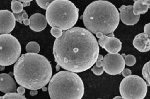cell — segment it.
I'll return each instance as SVG.
<instances>
[{
	"mask_svg": "<svg viewBox=\"0 0 150 99\" xmlns=\"http://www.w3.org/2000/svg\"><path fill=\"white\" fill-rule=\"evenodd\" d=\"M96 37L91 32L81 27L63 31L53 44V54L56 63L65 70L83 72L94 65L99 55Z\"/></svg>",
	"mask_w": 150,
	"mask_h": 99,
	"instance_id": "obj_1",
	"label": "cell"
},
{
	"mask_svg": "<svg viewBox=\"0 0 150 99\" xmlns=\"http://www.w3.org/2000/svg\"><path fill=\"white\" fill-rule=\"evenodd\" d=\"M52 75L50 62L38 53L22 55L14 66L17 84L28 89H40L48 84Z\"/></svg>",
	"mask_w": 150,
	"mask_h": 99,
	"instance_id": "obj_2",
	"label": "cell"
},
{
	"mask_svg": "<svg viewBox=\"0 0 150 99\" xmlns=\"http://www.w3.org/2000/svg\"><path fill=\"white\" fill-rule=\"evenodd\" d=\"M83 23L92 33H112L119 24V12L116 7L107 1L97 0L86 7L83 14Z\"/></svg>",
	"mask_w": 150,
	"mask_h": 99,
	"instance_id": "obj_3",
	"label": "cell"
},
{
	"mask_svg": "<svg viewBox=\"0 0 150 99\" xmlns=\"http://www.w3.org/2000/svg\"><path fill=\"white\" fill-rule=\"evenodd\" d=\"M48 92L52 99H81L84 94V85L77 74L62 71L50 80Z\"/></svg>",
	"mask_w": 150,
	"mask_h": 99,
	"instance_id": "obj_4",
	"label": "cell"
},
{
	"mask_svg": "<svg viewBox=\"0 0 150 99\" xmlns=\"http://www.w3.org/2000/svg\"><path fill=\"white\" fill-rule=\"evenodd\" d=\"M79 10L69 0H55L46 9L47 21L50 27L65 31L76 24Z\"/></svg>",
	"mask_w": 150,
	"mask_h": 99,
	"instance_id": "obj_5",
	"label": "cell"
},
{
	"mask_svg": "<svg viewBox=\"0 0 150 99\" xmlns=\"http://www.w3.org/2000/svg\"><path fill=\"white\" fill-rule=\"evenodd\" d=\"M20 42L12 34H0V65L6 66L16 63L21 54Z\"/></svg>",
	"mask_w": 150,
	"mask_h": 99,
	"instance_id": "obj_6",
	"label": "cell"
},
{
	"mask_svg": "<svg viewBox=\"0 0 150 99\" xmlns=\"http://www.w3.org/2000/svg\"><path fill=\"white\" fill-rule=\"evenodd\" d=\"M119 91L124 99H143L147 94L148 85L142 78L130 75L121 81Z\"/></svg>",
	"mask_w": 150,
	"mask_h": 99,
	"instance_id": "obj_7",
	"label": "cell"
},
{
	"mask_svg": "<svg viewBox=\"0 0 150 99\" xmlns=\"http://www.w3.org/2000/svg\"><path fill=\"white\" fill-rule=\"evenodd\" d=\"M103 68L105 72L109 75L121 74L125 68L124 56L118 53L107 54L103 58Z\"/></svg>",
	"mask_w": 150,
	"mask_h": 99,
	"instance_id": "obj_8",
	"label": "cell"
},
{
	"mask_svg": "<svg viewBox=\"0 0 150 99\" xmlns=\"http://www.w3.org/2000/svg\"><path fill=\"white\" fill-rule=\"evenodd\" d=\"M99 45L109 53H118L121 51L122 43L117 38L115 37L114 33L105 35L100 32L96 33Z\"/></svg>",
	"mask_w": 150,
	"mask_h": 99,
	"instance_id": "obj_9",
	"label": "cell"
},
{
	"mask_svg": "<svg viewBox=\"0 0 150 99\" xmlns=\"http://www.w3.org/2000/svg\"><path fill=\"white\" fill-rule=\"evenodd\" d=\"M16 20L12 12L8 10H0V34L10 33L14 29Z\"/></svg>",
	"mask_w": 150,
	"mask_h": 99,
	"instance_id": "obj_10",
	"label": "cell"
},
{
	"mask_svg": "<svg viewBox=\"0 0 150 99\" xmlns=\"http://www.w3.org/2000/svg\"><path fill=\"white\" fill-rule=\"evenodd\" d=\"M119 17L121 21L127 26H133L138 23L140 18V15L134 14L133 6L122 5L119 8Z\"/></svg>",
	"mask_w": 150,
	"mask_h": 99,
	"instance_id": "obj_11",
	"label": "cell"
},
{
	"mask_svg": "<svg viewBox=\"0 0 150 99\" xmlns=\"http://www.w3.org/2000/svg\"><path fill=\"white\" fill-rule=\"evenodd\" d=\"M29 27L35 32L42 31L46 29L47 26L46 17L40 13L32 15L29 18Z\"/></svg>",
	"mask_w": 150,
	"mask_h": 99,
	"instance_id": "obj_12",
	"label": "cell"
},
{
	"mask_svg": "<svg viewBox=\"0 0 150 99\" xmlns=\"http://www.w3.org/2000/svg\"><path fill=\"white\" fill-rule=\"evenodd\" d=\"M0 91L5 93L17 91L16 82L9 74L6 73L0 74Z\"/></svg>",
	"mask_w": 150,
	"mask_h": 99,
	"instance_id": "obj_13",
	"label": "cell"
},
{
	"mask_svg": "<svg viewBox=\"0 0 150 99\" xmlns=\"http://www.w3.org/2000/svg\"><path fill=\"white\" fill-rule=\"evenodd\" d=\"M133 45L140 52H148L150 49V36L144 32L137 35L133 39Z\"/></svg>",
	"mask_w": 150,
	"mask_h": 99,
	"instance_id": "obj_14",
	"label": "cell"
},
{
	"mask_svg": "<svg viewBox=\"0 0 150 99\" xmlns=\"http://www.w3.org/2000/svg\"><path fill=\"white\" fill-rule=\"evenodd\" d=\"M150 7V5L146 4L144 0H137L134 2L133 6V13L136 15L144 14L148 12Z\"/></svg>",
	"mask_w": 150,
	"mask_h": 99,
	"instance_id": "obj_15",
	"label": "cell"
},
{
	"mask_svg": "<svg viewBox=\"0 0 150 99\" xmlns=\"http://www.w3.org/2000/svg\"><path fill=\"white\" fill-rule=\"evenodd\" d=\"M14 15L16 21L18 22L20 24H24L25 26H29V20L28 19V16L25 10L18 14H13Z\"/></svg>",
	"mask_w": 150,
	"mask_h": 99,
	"instance_id": "obj_16",
	"label": "cell"
},
{
	"mask_svg": "<svg viewBox=\"0 0 150 99\" xmlns=\"http://www.w3.org/2000/svg\"><path fill=\"white\" fill-rule=\"evenodd\" d=\"M39 44L36 42H30L27 44L26 51L27 53H38L40 51Z\"/></svg>",
	"mask_w": 150,
	"mask_h": 99,
	"instance_id": "obj_17",
	"label": "cell"
},
{
	"mask_svg": "<svg viewBox=\"0 0 150 99\" xmlns=\"http://www.w3.org/2000/svg\"><path fill=\"white\" fill-rule=\"evenodd\" d=\"M23 3L18 0H13L11 2V9L13 14H18L23 11Z\"/></svg>",
	"mask_w": 150,
	"mask_h": 99,
	"instance_id": "obj_18",
	"label": "cell"
},
{
	"mask_svg": "<svg viewBox=\"0 0 150 99\" xmlns=\"http://www.w3.org/2000/svg\"><path fill=\"white\" fill-rule=\"evenodd\" d=\"M150 62L149 61L145 63L142 71V73L143 75V78L145 79L147 82V85L148 86H150Z\"/></svg>",
	"mask_w": 150,
	"mask_h": 99,
	"instance_id": "obj_19",
	"label": "cell"
},
{
	"mask_svg": "<svg viewBox=\"0 0 150 99\" xmlns=\"http://www.w3.org/2000/svg\"><path fill=\"white\" fill-rule=\"evenodd\" d=\"M0 99H26V98L25 97L24 95L19 94V93H16L15 92L7 93L3 97H0Z\"/></svg>",
	"mask_w": 150,
	"mask_h": 99,
	"instance_id": "obj_20",
	"label": "cell"
},
{
	"mask_svg": "<svg viewBox=\"0 0 150 99\" xmlns=\"http://www.w3.org/2000/svg\"><path fill=\"white\" fill-rule=\"evenodd\" d=\"M122 56L124 57L125 64L127 66H132L136 64V59L134 56L131 55H128L127 56H125L124 54L122 55Z\"/></svg>",
	"mask_w": 150,
	"mask_h": 99,
	"instance_id": "obj_21",
	"label": "cell"
},
{
	"mask_svg": "<svg viewBox=\"0 0 150 99\" xmlns=\"http://www.w3.org/2000/svg\"><path fill=\"white\" fill-rule=\"evenodd\" d=\"M55 0H36L37 4L44 10H46L49 4Z\"/></svg>",
	"mask_w": 150,
	"mask_h": 99,
	"instance_id": "obj_22",
	"label": "cell"
},
{
	"mask_svg": "<svg viewBox=\"0 0 150 99\" xmlns=\"http://www.w3.org/2000/svg\"><path fill=\"white\" fill-rule=\"evenodd\" d=\"M50 32L52 35L54 36V37H56V39L60 37L63 33V31L61 29H59L58 28H56V27L52 28Z\"/></svg>",
	"mask_w": 150,
	"mask_h": 99,
	"instance_id": "obj_23",
	"label": "cell"
},
{
	"mask_svg": "<svg viewBox=\"0 0 150 99\" xmlns=\"http://www.w3.org/2000/svg\"><path fill=\"white\" fill-rule=\"evenodd\" d=\"M92 71L95 75L100 76L103 74L104 71L103 67H97L96 65H94L92 68Z\"/></svg>",
	"mask_w": 150,
	"mask_h": 99,
	"instance_id": "obj_24",
	"label": "cell"
},
{
	"mask_svg": "<svg viewBox=\"0 0 150 99\" xmlns=\"http://www.w3.org/2000/svg\"><path fill=\"white\" fill-rule=\"evenodd\" d=\"M104 57L102 55H99L97 57V60L95 62V65L97 67H103Z\"/></svg>",
	"mask_w": 150,
	"mask_h": 99,
	"instance_id": "obj_25",
	"label": "cell"
},
{
	"mask_svg": "<svg viewBox=\"0 0 150 99\" xmlns=\"http://www.w3.org/2000/svg\"><path fill=\"white\" fill-rule=\"evenodd\" d=\"M121 73H122V75H123V76L125 78V77H127V76H128L129 75H131L132 72H131V71L129 69L126 68V69H124V70L122 71V72H121Z\"/></svg>",
	"mask_w": 150,
	"mask_h": 99,
	"instance_id": "obj_26",
	"label": "cell"
},
{
	"mask_svg": "<svg viewBox=\"0 0 150 99\" xmlns=\"http://www.w3.org/2000/svg\"><path fill=\"white\" fill-rule=\"evenodd\" d=\"M150 23L145 24L144 27V33L145 34H148V35L150 36Z\"/></svg>",
	"mask_w": 150,
	"mask_h": 99,
	"instance_id": "obj_27",
	"label": "cell"
},
{
	"mask_svg": "<svg viewBox=\"0 0 150 99\" xmlns=\"http://www.w3.org/2000/svg\"><path fill=\"white\" fill-rule=\"evenodd\" d=\"M17 92L19 94L24 95L25 92H26L25 88L21 86L20 87H18V88L17 89Z\"/></svg>",
	"mask_w": 150,
	"mask_h": 99,
	"instance_id": "obj_28",
	"label": "cell"
},
{
	"mask_svg": "<svg viewBox=\"0 0 150 99\" xmlns=\"http://www.w3.org/2000/svg\"><path fill=\"white\" fill-rule=\"evenodd\" d=\"M38 91L37 90H31V91H30V94L32 96H35L37 94H38Z\"/></svg>",
	"mask_w": 150,
	"mask_h": 99,
	"instance_id": "obj_29",
	"label": "cell"
},
{
	"mask_svg": "<svg viewBox=\"0 0 150 99\" xmlns=\"http://www.w3.org/2000/svg\"><path fill=\"white\" fill-rule=\"evenodd\" d=\"M20 2L23 3H30L32 2L33 0H18Z\"/></svg>",
	"mask_w": 150,
	"mask_h": 99,
	"instance_id": "obj_30",
	"label": "cell"
},
{
	"mask_svg": "<svg viewBox=\"0 0 150 99\" xmlns=\"http://www.w3.org/2000/svg\"><path fill=\"white\" fill-rule=\"evenodd\" d=\"M23 5L24 7H26L30 5V3H23Z\"/></svg>",
	"mask_w": 150,
	"mask_h": 99,
	"instance_id": "obj_31",
	"label": "cell"
},
{
	"mask_svg": "<svg viewBox=\"0 0 150 99\" xmlns=\"http://www.w3.org/2000/svg\"><path fill=\"white\" fill-rule=\"evenodd\" d=\"M56 68H57V71H58L60 70V66L57 64Z\"/></svg>",
	"mask_w": 150,
	"mask_h": 99,
	"instance_id": "obj_32",
	"label": "cell"
},
{
	"mask_svg": "<svg viewBox=\"0 0 150 99\" xmlns=\"http://www.w3.org/2000/svg\"><path fill=\"white\" fill-rule=\"evenodd\" d=\"M144 1L146 4L150 5V0H144Z\"/></svg>",
	"mask_w": 150,
	"mask_h": 99,
	"instance_id": "obj_33",
	"label": "cell"
},
{
	"mask_svg": "<svg viewBox=\"0 0 150 99\" xmlns=\"http://www.w3.org/2000/svg\"><path fill=\"white\" fill-rule=\"evenodd\" d=\"M114 99H123V98H122V97H119V96H117V97H115V98H114Z\"/></svg>",
	"mask_w": 150,
	"mask_h": 99,
	"instance_id": "obj_34",
	"label": "cell"
},
{
	"mask_svg": "<svg viewBox=\"0 0 150 99\" xmlns=\"http://www.w3.org/2000/svg\"><path fill=\"white\" fill-rule=\"evenodd\" d=\"M42 89L44 91H46V90H47V88H46V87H45H45H43L42 88Z\"/></svg>",
	"mask_w": 150,
	"mask_h": 99,
	"instance_id": "obj_35",
	"label": "cell"
},
{
	"mask_svg": "<svg viewBox=\"0 0 150 99\" xmlns=\"http://www.w3.org/2000/svg\"><path fill=\"white\" fill-rule=\"evenodd\" d=\"M136 1H137V0H133V1H134V2H135Z\"/></svg>",
	"mask_w": 150,
	"mask_h": 99,
	"instance_id": "obj_36",
	"label": "cell"
}]
</instances>
